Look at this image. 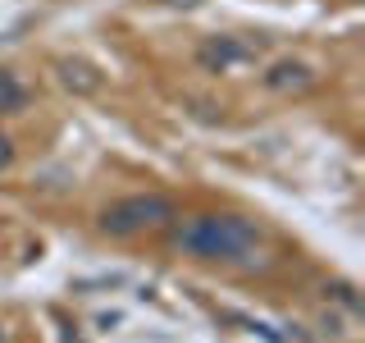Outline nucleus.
<instances>
[{"instance_id": "1", "label": "nucleus", "mask_w": 365, "mask_h": 343, "mask_svg": "<svg viewBox=\"0 0 365 343\" xmlns=\"http://www.w3.org/2000/svg\"><path fill=\"white\" fill-rule=\"evenodd\" d=\"M174 247L215 266H265V234L247 215H192L174 224Z\"/></svg>"}, {"instance_id": "2", "label": "nucleus", "mask_w": 365, "mask_h": 343, "mask_svg": "<svg viewBox=\"0 0 365 343\" xmlns=\"http://www.w3.org/2000/svg\"><path fill=\"white\" fill-rule=\"evenodd\" d=\"M178 220V206L160 192H133V197H119L114 206L101 211V234L110 238H137L151 234V229H165Z\"/></svg>"}, {"instance_id": "3", "label": "nucleus", "mask_w": 365, "mask_h": 343, "mask_svg": "<svg viewBox=\"0 0 365 343\" xmlns=\"http://www.w3.org/2000/svg\"><path fill=\"white\" fill-rule=\"evenodd\" d=\"M197 60L205 74H237V69H247L256 60V46L251 41H237V37H210L197 51Z\"/></svg>"}, {"instance_id": "4", "label": "nucleus", "mask_w": 365, "mask_h": 343, "mask_svg": "<svg viewBox=\"0 0 365 343\" xmlns=\"http://www.w3.org/2000/svg\"><path fill=\"white\" fill-rule=\"evenodd\" d=\"M260 83H265V91H274V96H302V91L315 87V69L306 60H274L265 74H260Z\"/></svg>"}, {"instance_id": "5", "label": "nucleus", "mask_w": 365, "mask_h": 343, "mask_svg": "<svg viewBox=\"0 0 365 343\" xmlns=\"http://www.w3.org/2000/svg\"><path fill=\"white\" fill-rule=\"evenodd\" d=\"M55 74H60V83L73 91V96H96L101 83H106L101 69L87 64V60H60V64H55Z\"/></svg>"}, {"instance_id": "6", "label": "nucleus", "mask_w": 365, "mask_h": 343, "mask_svg": "<svg viewBox=\"0 0 365 343\" xmlns=\"http://www.w3.org/2000/svg\"><path fill=\"white\" fill-rule=\"evenodd\" d=\"M28 106V87L19 83V74H0V114H19Z\"/></svg>"}, {"instance_id": "7", "label": "nucleus", "mask_w": 365, "mask_h": 343, "mask_svg": "<svg viewBox=\"0 0 365 343\" xmlns=\"http://www.w3.org/2000/svg\"><path fill=\"white\" fill-rule=\"evenodd\" d=\"M9 165H14V142L0 133V169H9Z\"/></svg>"}, {"instance_id": "8", "label": "nucleus", "mask_w": 365, "mask_h": 343, "mask_svg": "<svg viewBox=\"0 0 365 343\" xmlns=\"http://www.w3.org/2000/svg\"><path fill=\"white\" fill-rule=\"evenodd\" d=\"M165 5H174V9H192V5H201V0H165Z\"/></svg>"}, {"instance_id": "9", "label": "nucleus", "mask_w": 365, "mask_h": 343, "mask_svg": "<svg viewBox=\"0 0 365 343\" xmlns=\"http://www.w3.org/2000/svg\"><path fill=\"white\" fill-rule=\"evenodd\" d=\"M0 343H5V329H0Z\"/></svg>"}]
</instances>
